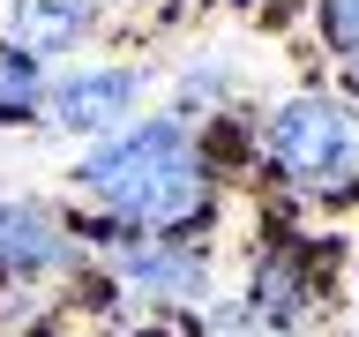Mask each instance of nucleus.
I'll list each match as a JSON object with an SVG mask.
<instances>
[{"label":"nucleus","instance_id":"1","mask_svg":"<svg viewBox=\"0 0 359 337\" xmlns=\"http://www.w3.org/2000/svg\"><path fill=\"white\" fill-rule=\"evenodd\" d=\"M83 187H97L105 210H120L128 225H150V232H172V225L202 218V202H210L195 143H187L180 120H150V128L90 150L83 157Z\"/></svg>","mask_w":359,"mask_h":337},{"label":"nucleus","instance_id":"2","mask_svg":"<svg viewBox=\"0 0 359 337\" xmlns=\"http://www.w3.org/2000/svg\"><path fill=\"white\" fill-rule=\"evenodd\" d=\"M269 157L277 173L299 180V187H330V180L359 173V120L330 98H292L269 120Z\"/></svg>","mask_w":359,"mask_h":337},{"label":"nucleus","instance_id":"3","mask_svg":"<svg viewBox=\"0 0 359 337\" xmlns=\"http://www.w3.org/2000/svg\"><path fill=\"white\" fill-rule=\"evenodd\" d=\"M142 98V75L135 67H90V75H67L53 90V120L75 135H97V128H120Z\"/></svg>","mask_w":359,"mask_h":337},{"label":"nucleus","instance_id":"4","mask_svg":"<svg viewBox=\"0 0 359 337\" xmlns=\"http://www.w3.org/2000/svg\"><path fill=\"white\" fill-rule=\"evenodd\" d=\"M112 270L128 285H142V292H165V300H202V285H210L195 247H135V240H120L112 247Z\"/></svg>","mask_w":359,"mask_h":337},{"label":"nucleus","instance_id":"5","mask_svg":"<svg viewBox=\"0 0 359 337\" xmlns=\"http://www.w3.org/2000/svg\"><path fill=\"white\" fill-rule=\"evenodd\" d=\"M67 232L45 210H30V202H0V263L8 270H38V263H60Z\"/></svg>","mask_w":359,"mask_h":337},{"label":"nucleus","instance_id":"6","mask_svg":"<svg viewBox=\"0 0 359 337\" xmlns=\"http://www.w3.org/2000/svg\"><path fill=\"white\" fill-rule=\"evenodd\" d=\"M83 30H90V0H15L22 53H67Z\"/></svg>","mask_w":359,"mask_h":337},{"label":"nucleus","instance_id":"7","mask_svg":"<svg viewBox=\"0 0 359 337\" xmlns=\"http://www.w3.org/2000/svg\"><path fill=\"white\" fill-rule=\"evenodd\" d=\"M45 105V83L38 67H30V53H15V45H0V120H22V112Z\"/></svg>","mask_w":359,"mask_h":337},{"label":"nucleus","instance_id":"8","mask_svg":"<svg viewBox=\"0 0 359 337\" xmlns=\"http://www.w3.org/2000/svg\"><path fill=\"white\" fill-rule=\"evenodd\" d=\"M322 30H330V45L359 67V0H322Z\"/></svg>","mask_w":359,"mask_h":337},{"label":"nucleus","instance_id":"9","mask_svg":"<svg viewBox=\"0 0 359 337\" xmlns=\"http://www.w3.org/2000/svg\"><path fill=\"white\" fill-rule=\"evenodd\" d=\"M30 330H38V300L0 292V337H30Z\"/></svg>","mask_w":359,"mask_h":337}]
</instances>
